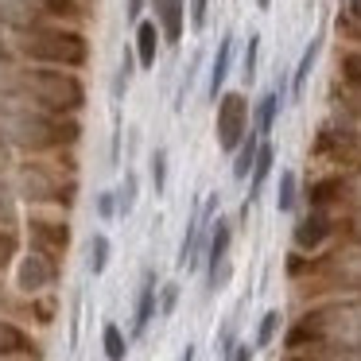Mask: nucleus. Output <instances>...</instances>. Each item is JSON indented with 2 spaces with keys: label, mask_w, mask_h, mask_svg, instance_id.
Segmentation results:
<instances>
[{
  "label": "nucleus",
  "mask_w": 361,
  "mask_h": 361,
  "mask_svg": "<svg viewBox=\"0 0 361 361\" xmlns=\"http://www.w3.org/2000/svg\"><path fill=\"white\" fill-rule=\"evenodd\" d=\"M12 167H16V156H12V140L4 136V128H0V175H8Z\"/></svg>",
  "instance_id": "obj_38"
},
{
  "label": "nucleus",
  "mask_w": 361,
  "mask_h": 361,
  "mask_svg": "<svg viewBox=\"0 0 361 361\" xmlns=\"http://www.w3.org/2000/svg\"><path fill=\"white\" fill-rule=\"evenodd\" d=\"M214 105H218V121H214L218 148L226 152V156H233V152L245 144V136L252 133V128H249L252 105H249V97H245L241 90H226V94H221Z\"/></svg>",
  "instance_id": "obj_5"
},
{
  "label": "nucleus",
  "mask_w": 361,
  "mask_h": 361,
  "mask_svg": "<svg viewBox=\"0 0 361 361\" xmlns=\"http://www.w3.org/2000/svg\"><path fill=\"white\" fill-rule=\"evenodd\" d=\"M102 350H105L109 361H125L128 357V338H125V330H121L117 322H105L102 326Z\"/></svg>",
  "instance_id": "obj_23"
},
{
  "label": "nucleus",
  "mask_w": 361,
  "mask_h": 361,
  "mask_svg": "<svg viewBox=\"0 0 361 361\" xmlns=\"http://www.w3.org/2000/svg\"><path fill=\"white\" fill-rule=\"evenodd\" d=\"M280 105H283V86L276 82V90H268L257 102V109H252V133L268 140V133L276 128V117H280Z\"/></svg>",
  "instance_id": "obj_17"
},
{
  "label": "nucleus",
  "mask_w": 361,
  "mask_h": 361,
  "mask_svg": "<svg viewBox=\"0 0 361 361\" xmlns=\"http://www.w3.org/2000/svg\"><path fill=\"white\" fill-rule=\"evenodd\" d=\"M229 66H233V35H221L218 43V55H214V66H210V102H218L226 94V78H229Z\"/></svg>",
  "instance_id": "obj_18"
},
{
  "label": "nucleus",
  "mask_w": 361,
  "mask_h": 361,
  "mask_svg": "<svg viewBox=\"0 0 361 361\" xmlns=\"http://www.w3.org/2000/svg\"><path fill=\"white\" fill-rule=\"evenodd\" d=\"M148 171H152V187H156V195H164V187H167V152H164V148L152 152Z\"/></svg>",
  "instance_id": "obj_32"
},
{
  "label": "nucleus",
  "mask_w": 361,
  "mask_h": 361,
  "mask_svg": "<svg viewBox=\"0 0 361 361\" xmlns=\"http://www.w3.org/2000/svg\"><path fill=\"white\" fill-rule=\"evenodd\" d=\"M311 156L330 159L338 167H361V128L345 125V121L322 125L311 140Z\"/></svg>",
  "instance_id": "obj_6"
},
{
  "label": "nucleus",
  "mask_w": 361,
  "mask_h": 361,
  "mask_svg": "<svg viewBox=\"0 0 361 361\" xmlns=\"http://www.w3.org/2000/svg\"><path fill=\"white\" fill-rule=\"evenodd\" d=\"M257 59H260V35H252L249 47H245V63H241L245 86H252V78H257Z\"/></svg>",
  "instance_id": "obj_34"
},
{
  "label": "nucleus",
  "mask_w": 361,
  "mask_h": 361,
  "mask_svg": "<svg viewBox=\"0 0 361 361\" xmlns=\"http://www.w3.org/2000/svg\"><path fill=\"white\" fill-rule=\"evenodd\" d=\"M338 229H342V221L334 218V210H307L291 229V241L299 252H319L338 237Z\"/></svg>",
  "instance_id": "obj_9"
},
{
  "label": "nucleus",
  "mask_w": 361,
  "mask_h": 361,
  "mask_svg": "<svg viewBox=\"0 0 361 361\" xmlns=\"http://www.w3.org/2000/svg\"><path fill=\"white\" fill-rule=\"evenodd\" d=\"M152 8H156V24L164 32V43L179 47L183 27H187V0H152Z\"/></svg>",
  "instance_id": "obj_14"
},
{
  "label": "nucleus",
  "mask_w": 361,
  "mask_h": 361,
  "mask_svg": "<svg viewBox=\"0 0 361 361\" xmlns=\"http://www.w3.org/2000/svg\"><path fill=\"white\" fill-rule=\"evenodd\" d=\"M179 361H195V345H187V350L179 353Z\"/></svg>",
  "instance_id": "obj_42"
},
{
  "label": "nucleus",
  "mask_w": 361,
  "mask_h": 361,
  "mask_svg": "<svg viewBox=\"0 0 361 361\" xmlns=\"http://www.w3.org/2000/svg\"><path fill=\"white\" fill-rule=\"evenodd\" d=\"M295 202H299V179H295V171H283L280 175V187H276V210L291 214V210H295Z\"/></svg>",
  "instance_id": "obj_25"
},
{
  "label": "nucleus",
  "mask_w": 361,
  "mask_h": 361,
  "mask_svg": "<svg viewBox=\"0 0 361 361\" xmlns=\"http://www.w3.org/2000/svg\"><path fill=\"white\" fill-rule=\"evenodd\" d=\"M0 357H35L39 361V342L27 334L20 322L12 319H0Z\"/></svg>",
  "instance_id": "obj_13"
},
{
  "label": "nucleus",
  "mask_w": 361,
  "mask_h": 361,
  "mask_svg": "<svg viewBox=\"0 0 361 361\" xmlns=\"http://www.w3.org/2000/svg\"><path fill=\"white\" fill-rule=\"evenodd\" d=\"M276 330H280V311H268L264 319H260V326H257V338H252V345H257V350H264V345H272Z\"/></svg>",
  "instance_id": "obj_31"
},
{
  "label": "nucleus",
  "mask_w": 361,
  "mask_h": 361,
  "mask_svg": "<svg viewBox=\"0 0 361 361\" xmlns=\"http://www.w3.org/2000/svg\"><path fill=\"white\" fill-rule=\"evenodd\" d=\"M133 32H136V43H133L136 63H140V71H152V66H156V59H159V47H164V32H159L156 16H152V20H140Z\"/></svg>",
  "instance_id": "obj_15"
},
{
  "label": "nucleus",
  "mask_w": 361,
  "mask_h": 361,
  "mask_svg": "<svg viewBox=\"0 0 361 361\" xmlns=\"http://www.w3.org/2000/svg\"><path fill=\"white\" fill-rule=\"evenodd\" d=\"M35 16L43 24H66V27H82L90 20V4L86 0H32Z\"/></svg>",
  "instance_id": "obj_12"
},
{
  "label": "nucleus",
  "mask_w": 361,
  "mask_h": 361,
  "mask_svg": "<svg viewBox=\"0 0 361 361\" xmlns=\"http://www.w3.org/2000/svg\"><path fill=\"white\" fill-rule=\"evenodd\" d=\"M109 252H113L109 237L94 233V241H90V272H94V276H102L105 268H109Z\"/></svg>",
  "instance_id": "obj_27"
},
{
  "label": "nucleus",
  "mask_w": 361,
  "mask_h": 361,
  "mask_svg": "<svg viewBox=\"0 0 361 361\" xmlns=\"http://www.w3.org/2000/svg\"><path fill=\"white\" fill-rule=\"evenodd\" d=\"M8 8H12V0H0V27H8Z\"/></svg>",
  "instance_id": "obj_41"
},
{
  "label": "nucleus",
  "mask_w": 361,
  "mask_h": 361,
  "mask_svg": "<svg viewBox=\"0 0 361 361\" xmlns=\"http://www.w3.org/2000/svg\"><path fill=\"white\" fill-rule=\"evenodd\" d=\"M55 311H59V303H55L51 295H47V299L32 295V303H27V314H32L39 326H51V322H55Z\"/></svg>",
  "instance_id": "obj_29"
},
{
  "label": "nucleus",
  "mask_w": 361,
  "mask_h": 361,
  "mask_svg": "<svg viewBox=\"0 0 361 361\" xmlns=\"http://www.w3.org/2000/svg\"><path fill=\"white\" fill-rule=\"evenodd\" d=\"M12 47L24 63L35 66H66V71H86L90 39L86 32L66 24H35L24 32H12Z\"/></svg>",
  "instance_id": "obj_3"
},
{
  "label": "nucleus",
  "mask_w": 361,
  "mask_h": 361,
  "mask_svg": "<svg viewBox=\"0 0 361 361\" xmlns=\"http://www.w3.org/2000/svg\"><path fill=\"white\" fill-rule=\"evenodd\" d=\"M156 272H144V283H140V299H136V319H133V338H144L152 314H156Z\"/></svg>",
  "instance_id": "obj_19"
},
{
  "label": "nucleus",
  "mask_w": 361,
  "mask_h": 361,
  "mask_svg": "<svg viewBox=\"0 0 361 361\" xmlns=\"http://www.w3.org/2000/svg\"><path fill=\"white\" fill-rule=\"evenodd\" d=\"M260 140H264V136L249 133V136H245V144H241V148L233 152V179H237V183H245V179H249V175H252V164H257Z\"/></svg>",
  "instance_id": "obj_21"
},
{
  "label": "nucleus",
  "mask_w": 361,
  "mask_h": 361,
  "mask_svg": "<svg viewBox=\"0 0 361 361\" xmlns=\"http://www.w3.org/2000/svg\"><path fill=\"white\" fill-rule=\"evenodd\" d=\"M0 361H24V357H0Z\"/></svg>",
  "instance_id": "obj_44"
},
{
  "label": "nucleus",
  "mask_w": 361,
  "mask_h": 361,
  "mask_svg": "<svg viewBox=\"0 0 361 361\" xmlns=\"http://www.w3.org/2000/svg\"><path fill=\"white\" fill-rule=\"evenodd\" d=\"M353 198H357V187L345 175H322V179L307 183V206L311 210H338Z\"/></svg>",
  "instance_id": "obj_10"
},
{
  "label": "nucleus",
  "mask_w": 361,
  "mask_h": 361,
  "mask_svg": "<svg viewBox=\"0 0 361 361\" xmlns=\"http://www.w3.org/2000/svg\"><path fill=\"white\" fill-rule=\"evenodd\" d=\"M136 183H140V179H136V175L128 171V175H125V187L117 190V206H121V218H128V214H133V206H136Z\"/></svg>",
  "instance_id": "obj_33"
},
{
  "label": "nucleus",
  "mask_w": 361,
  "mask_h": 361,
  "mask_svg": "<svg viewBox=\"0 0 361 361\" xmlns=\"http://www.w3.org/2000/svg\"><path fill=\"white\" fill-rule=\"evenodd\" d=\"M20 257V233L16 226H0V272Z\"/></svg>",
  "instance_id": "obj_28"
},
{
  "label": "nucleus",
  "mask_w": 361,
  "mask_h": 361,
  "mask_svg": "<svg viewBox=\"0 0 361 361\" xmlns=\"http://www.w3.org/2000/svg\"><path fill=\"white\" fill-rule=\"evenodd\" d=\"M16 102L20 105H35V109H47V113L78 117V113L86 109V82H82L78 71H66V66L24 63Z\"/></svg>",
  "instance_id": "obj_4"
},
{
  "label": "nucleus",
  "mask_w": 361,
  "mask_h": 361,
  "mask_svg": "<svg viewBox=\"0 0 361 361\" xmlns=\"http://www.w3.org/2000/svg\"><path fill=\"white\" fill-rule=\"evenodd\" d=\"M257 8H272V0H257Z\"/></svg>",
  "instance_id": "obj_43"
},
{
  "label": "nucleus",
  "mask_w": 361,
  "mask_h": 361,
  "mask_svg": "<svg viewBox=\"0 0 361 361\" xmlns=\"http://www.w3.org/2000/svg\"><path fill=\"white\" fill-rule=\"evenodd\" d=\"M319 51H322V39H311L303 47V59H299V66H295V78H291V94H303L307 90V78H311V71H314V63H319Z\"/></svg>",
  "instance_id": "obj_22"
},
{
  "label": "nucleus",
  "mask_w": 361,
  "mask_h": 361,
  "mask_svg": "<svg viewBox=\"0 0 361 361\" xmlns=\"http://www.w3.org/2000/svg\"><path fill=\"white\" fill-rule=\"evenodd\" d=\"M206 12H210V0H187L190 32H202V27H206Z\"/></svg>",
  "instance_id": "obj_35"
},
{
  "label": "nucleus",
  "mask_w": 361,
  "mask_h": 361,
  "mask_svg": "<svg viewBox=\"0 0 361 361\" xmlns=\"http://www.w3.org/2000/svg\"><path fill=\"white\" fill-rule=\"evenodd\" d=\"M0 128L12 140V148L24 156H55V152H74L82 144V121L66 113H47L35 105H16L4 109Z\"/></svg>",
  "instance_id": "obj_1"
},
{
  "label": "nucleus",
  "mask_w": 361,
  "mask_h": 361,
  "mask_svg": "<svg viewBox=\"0 0 361 361\" xmlns=\"http://www.w3.org/2000/svg\"><path fill=\"white\" fill-rule=\"evenodd\" d=\"M0 303H4V291H0Z\"/></svg>",
  "instance_id": "obj_45"
},
{
  "label": "nucleus",
  "mask_w": 361,
  "mask_h": 361,
  "mask_svg": "<svg viewBox=\"0 0 361 361\" xmlns=\"http://www.w3.org/2000/svg\"><path fill=\"white\" fill-rule=\"evenodd\" d=\"M338 357H342V353L330 350V342H326V345H311V350H288L283 361H338Z\"/></svg>",
  "instance_id": "obj_30"
},
{
  "label": "nucleus",
  "mask_w": 361,
  "mask_h": 361,
  "mask_svg": "<svg viewBox=\"0 0 361 361\" xmlns=\"http://www.w3.org/2000/svg\"><path fill=\"white\" fill-rule=\"evenodd\" d=\"M175 303H179V283H164V291H159V314H164V319H171Z\"/></svg>",
  "instance_id": "obj_36"
},
{
  "label": "nucleus",
  "mask_w": 361,
  "mask_h": 361,
  "mask_svg": "<svg viewBox=\"0 0 361 361\" xmlns=\"http://www.w3.org/2000/svg\"><path fill=\"white\" fill-rule=\"evenodd\" d=\"M20 71H24V59L16 55L12 39H0V102H16Z\"/></svg>",
  "instance_id": "obj_16"
},
{
  "label": "nucleus",
  "mask_w": 361,
  "mask_h": 361,
  "mask_svg": "<svg viewBox=\"0 0 361 361\" xmlns=\"http://www.w3.org/2000/svg\"><path fill=\"white\" fill-rule=\"evenodd\" d=\"M59 283V260L47 257V252L27 249L16 264V291L20 295H43Z\"/></svg>",
  "instance_id": "obj_8"
},
{
  "label": "nucleus",
  "mask_w": 361,
  "mask_h": 361,
  "mask_svg": "<svg viewBox=\"0 0 361 361\" xmlns=\"http://www.w3.org/2000/svg\"><path fill=\"white\" fill-rule=\"evenodd\" d=\"M24 233H27V245H32L35 252H47V257L63 260L66 252H71V221L66 218H55V214H27L24 221Z\"/></svg>",
  "instance_id": "obj_7"
},
{
  "label": "nucleus",
  "mask_w": 361,
  "mask_h": 361,
  "mask_svg": "<svg viewBox=\"0 0 361 361\" xmlns=\"http://www.w3.org/2000/svg\"><path fill=\"white\" fill-rule=\"evenodd\" d=\"M229 241H233V226L226 218H218L210 226V241H206V276H210V291H218L226 283L229 268H226V257H229Z\"/></svg>",
  "instance_id": "obj_11"
},
{
  "label": "nucleus",
  "mask_w": 361,
  "mask_h": 361,
  "mask_svg": "<svg viewBox=\"0 0 361 361\" xmlns=\"http://www.w3.org/2000/svg\"><path fill=\"white\" fill-rule=\"evenodd\" d=\"M16 190L32 206H51V210H74L82 195L78 164L71 152L55 156H27L16 164Z\"/></svg>",
  "instance_id": "obj_2"
},
{
  "label": "nucleus",
  "mask_w": 361,
  "mask_h": 361,
  "mask_svg": "<svg viewBox=\"0 0 361 361\" xmlns=\"http://www.w3.org/2000/svg\"><path fill=\"white\" fill-rule=\"evenodd\" d=\"M338 32H342V35H357V39H361V0H342Z\"/></svg>",
  "instance_id": "obj_26"
},
{
  "label": "nucleus",
  "mask_w": 361,
  "mask_h": 361,
  "mask_svg": "<svg viewBox=\"0 0 361 361\" xmlns=\"http://www.w3.org/2000/svg\"><path fill=\"white\" fill-rule=\"evenodd\" d=\"M252 353H257V345L245 342V345H237V350L229 353V361H252Z\"/></svg>",
  "instance_id": "obj_39"
},
{
  "label": "nucleus",
  "mask_w": 361,
  "mask_h": 361,
  "mask_svg": "<svg viewBox=\"0 0 361 361\" xmlns=\"http://www.w3.org/2000/svg\"><path fill=\"white\" fill-rule=\"evenodd\" d=\"M117 214H121L117 195H109V190H105V195H97V218H102V221H113Z\"/></svg>",
  "instance_id": "obj_37"
},
{
  "label": "nucleus",
  "mask_w": 361,
  "mask_h": 361,
  "mask_svg": "<svg viewBox=\"0 0 361 361\" xmlns=\"http://www.w3.org/2000/svg\"><path fill=\"white\" fill-rule=\"evenodd\" d=\"M16 218H20V190L16 183L0 175V226H16Z\"/></svg>",
  "instance_id": "obj_24"
},
{
  "label": "nucleus",
  "mask_w": 361,
  "mask_h": 361,
  "mask_svg": "<svg viewBox=\"0 0 361 361\" xmlns=\"http://www.w3.org/2000/svg\"><path fill=\"white\" fill-rule=\"evenodd\" d=\"M272 164H276V144H272V140H260L257 164H252V175H249V198H245V206L257 202V195L264 190L268 175H272Z\"/></svg>",
  "instance_id": "obj_20"
},
{
  "label": "nucleus",
  "mask_w": 361,
  "mask_h": 361,
  "mask_svg": "<svg viewBox=\"0 0 361 361\" xmlns=\"http://www.w3.org/2000/svg\"><path fill=\"white\" fill-rule=\"evenodd\" d=\"M140 8H144V0H128V20H133V27L140 24Z\"/></svg>",
  "instance_id": "obj_40"
}]
</instances>
